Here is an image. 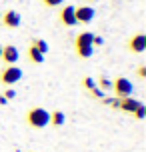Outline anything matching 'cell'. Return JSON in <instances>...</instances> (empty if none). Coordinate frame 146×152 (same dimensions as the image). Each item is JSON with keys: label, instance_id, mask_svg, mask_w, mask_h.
Listing matches in <instances>:
<instances>
[{"label": "cell", "instance_id": "cell-1", "mask_svg": "<svg viewBox=\"0 0 146 152\" xmlns=\"http://www.w3.org/2000/svg\"><path fill=\"white\" fill-rule=\"evenodd\" d=\"M26 122H28V126H32V128H36V130L46 128L48 124H50V112L42 106H34L26 112Z\"/></svg>", "mask_w": 146, "mask_h": 152}, {"label": "cell", "instance_id": "cell-2", "mask_svg": "<svg viewBox=\"0 0 146 152\" xmlns=\"http://www.w3.org/2000/svg\"><path fill=\"white\" fill-rule=\"evenodd\" d=\"M92 32H80L74 40V48H76V54L80 58H90L94 54V44H92Z\"/></svg>", "mask_w": 146, "mask_h": 152}, {"label": "cell", "instance_id": "cell-3", "mask_svg": "<svg viewBox=\"0 0 146 152\" xmlns=\"http://www.w3.org/2000/svg\"><path fill=\"white\" fill-rule=\"evenodd\" d=\"M20 78H22V70L18 68V66H14V64H6L2 68V72H0V82L6 84V86L16 84Z\"/></svg>", "mask_w": 146, "mask_h": 152}, {"label": "cell", "instance_id": "cell-4", "mask_svg": "<svg viewBox=\"0 0 146 152\" xmlns=\"http://www.w3.org/2000/svg\"><path fill=\"white\" fill-rule=\"evenodd\" d=\"M112 88H114V94L118 98H124V96H130L132 90H134V86L128 78H124V76H118L114 82H112Z\"/></svg>", "mask_w": 146, "mask_h": 152}, {"label": "cell", "instance_id": "cell-5", "mask_svg": "<svg viewBox=\"0 0 146 152\" xmlns=\"http://www.w3.org/2000/svg\"><path fill=\"white\" fill-rule=\"evenodd\" d=\"M74 16H76L78 24H90L96 16V10L92 6H76L74 8Z\"/></svg>", "mask_w": 146, "mask_h": 152}, {"label": "cell", "instance_id": "cell-6", "mask_svg": "<svg viewBox=\"0 0 146 152\" xmlns=\"http://www.w3.org/2000/svg\"><path fill=\"white\" fill-rule=\"evenodd\" d=\"M74 8H76V6L66 4V6L60 8V14H58V16H60V22L64 24V26H68V28L78 24V22H76V16H74Z\"/></svg>", "mask_w": 146, "mask_h": 152}, {"label": "cell", "instance_id": "cell-7", "mask_svg": "<svg viewBox=\"0 0 146 152\" xmlns=\"http://www.w3.org/2000/svg\"><path fill=\"white\" fill-rule=\"evenodd\" d=\"M128 50L134 54H142L146 50V34H134V36L128 40Z\"/></svg>", "mask_w": 146, "mask_h": 152}, {"label": "cell", "instance_id": "cell-8", "mask_svg": "<svg viewBox=\"0 0 146 152\" xmlns=\"http://www.w3.org/2000/svg\"><path fill=\"white\" fill-rule=\"evenodd\" d=\"M0 58H2V62H4V64H16V62H18V58H20L18 48H16V46H12V44L2 46V54H0Z\"/></svg>", "mask_w": 146, "mask_h": 152}, {"label": "cell", "instance_id": "cell-9", "mask_svg": "<svg viewBox=\"0 0 146 152\" xmlns=\"http://www.w3.org/2000/svg\"><path fill=\"white\" fill-rule=\"evenodd\" d=\"M22 22V18L20 14L16 12V10H6L4 14H2V24L6 26V28H18Z\"/></svg>", "mask_w": 146, "mask_h": 152}, {"label": "cell", "instance_id": "cell-10", "mask_svg": "<svg viewBox=\"0 0 146 152\" xmlns=\"http://www.w3.org/2000/svg\"><path fill=\"white\" fill-rule=\"evenodd\" d=\"M142 102L136 98H132V96H124V98H120V104H118V108L122 110V112H128V114H134V110L140 106Z\"/></svg>", "mask_w": 146, "mask_h": 152}, {"label": "cell", "instance_id": "cell-11", "mask_svg": "<svg viewBox=\"0 0 146 152\" xmlns=\"http://www.w3.org/2000/svg\"><path fill=\"white\" fill-rule=\"evenodd\" d=\"M44 56H46V54H42L38 50V48H34V46H28V60L30 62H34V64H42V62H44Z\"/></svg>", "mask_w": 146, "mask_h": 152}, {"label": "cell", "instance_id": "cell-12", "mask_svg": "<svg viewBox=\"0 0 146 152\" xmlns=\"http://www.w3.org/2000/svg\"><path fill=\"white\" fill-rule=\"evenodd\" d=\"M64 122H66V116H64L62 110H54V112H50V124H52V126L58 128V126L64 124Z\"/></svg>", "mask_w": 146, "mask_h": 152}, {"label": "cell", "instance_id": "cell-13", "mask_svg": "<svg viewBox=\"0 0 146 152\" xmlns=\"http://www.w3.org/2000/svg\"><path fill=\"white\" fill-rule=\"evenodd\" d=\"M30 44L34 46V48H38V50H40L42 54H46L48 50H50V48H48V42H46V40H42V38H34Z\"/></svg>", "mask_w": 146, "mask_h": 152}, {"label": "cell", "instance_id": "cell-14", "mask_svg": "<svg viewBox=\"0 0 146 152\" xmlns=\"http://www.w3.org/2000/svg\"><path fill=\"white\" fill-rule=\"evenodd\" d=\"M82 86H84L86 90L90 92V90L94 88V86H96V80H94V78H90V76H86L84 80H82Z\"/></svg>", "mask_w": 146, "mask_h": 152}, {"label": "cell", "instance_id": "cell-15", "mask_svg": "<svg viewBox=\"0 0 146 152\" xmlns=\"http://www.w3.org/2000/svg\"><path fill=\"white\" fill-rule=\"evenodd\" d=\"M134 116H136L138 120H142V118L146 116V106H144V104H140V106L136 108V110H134Z\"/></svg>", "mask_w": 146, "mask_h": 152}, {"label": "cell", "instance_id": "cell-16", "mask_svg": "<svg viewBox=\"0 0 146 152\" xmlns=\"http://www.w3.org/2000/svg\"><path fill=\"white\" fill-rule=\"evenodd\" d=\"M104 104H108V106H112V108H118L120 98H118V96H116V98H104Z\"/></svg>", "mask_w": 146, "mask_h": 152}, {"label": "cell", "instance_id": "cell-17", "mask_svg": "<svg viewBox=\"0 0 146 152\" xmlns=\"http://www.w3.org/2000/svg\"><path fill=\"white\" fill-rule=\"evenodd\" d=\"M98 84L102 86V88H112V82L108 80L106 76H100V78H98Z\"/></svg>", "mask_w": 146, "mask_h": 152}, {"label": "cell", "instance_id": "cell-18", "mask_svg": "<svg viewBox=\"0 0 146 152\" xmlns=\"http://www.w3.org/2000/svg\"><path fill=\"white\" fill-rule=\"evenodd\" d=\"M44 2V6H50V8H54V6H60V4H64V0H42Z\"/></svg>", "mask_w": 146, "mask_h": 152}, {"label": "cell", "instance_id": "cell-19", "mask_svg": "<svg viewBox=\"0 0 146 152\" xmlns=\"http://www.w3.org/2000/svg\"><path fill=\"white\" fill-rule=\"evenodd\" d=\"M90 94H92V96H94V98H104V92H102V90H100V88H98V86H94V88H92V90H90Z\"/></svg>", "mask_w": 146, "mask_h": 152}, {"label": "cell", "instance_id": "cell-20", "mask_svg": "<svg viewBox=\"0 0 146 152\" xmlns=\"http://www.w3.org/2000/svg\"><path fill=\"white\" fill-rule=\"evenodd\" d=\"M2 96H4V98H6V100H12V98H14V96H16V92L12 90V88H8V90L4 92V94H2Z\"/></svg>", "mask_w": 146, "mask_h": 152}, {"label": "cell", "instance_id": "cell-21", "mask_svg": "<svg viewBox=\"0 0 146 152\" xmlns=\"http://www.w3.org/2000/svg\"><path fill=\"white\" fill-rule=\"evenodd\" d=\"M92 44L94 46H102V44H104V38H102V36H94L92 38Z\"/></svg>", "mask_w": 146, "mask_h": 152}, {"label": "cell", "instance_id": "cell-22", "mask_svg": "<svg viewBox=\"0 0 146 152\" xmlns=\"http://www.w3.org/2000/svg\"><path fill=\"white\" fill-rule=\"evenodd\" d=\"M138 76H140V78H146V66H144V64L138 66Z\"/></svg>", "mask_w": 146, "mask_h": 152}, {"label": "cell", "instance_id": "cell-23", "mask_svg": "<svg viewBox=\"0 0 146 152\" xmlns=\"http://www.w3.org/2000/svg\"><path fill=\"white\" fill-rule=\"evenodd\" d=\"M6 104H8V100L4 98V96H2V94H0V106H6Z\"/></svg>", "mask_w": 146, "mask_h": 152}, {"label": "cell", "instance_id": "cell-24", "mask_svg": "<svg viewBox=\"0 0 146 152\" xmlns=\"http://www.w3.org/2000/svg\"><path fill=\"white\" fill-rule=\"evenodd\" d=\"M0 54H2V46H0Z\"/></svg>", "mask_w": 146, "mask_h": 152}]
</instances>
